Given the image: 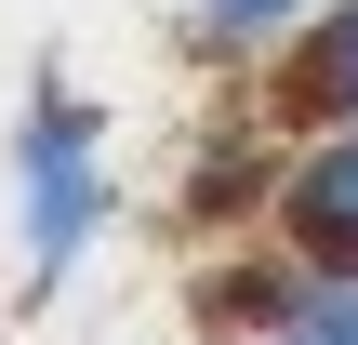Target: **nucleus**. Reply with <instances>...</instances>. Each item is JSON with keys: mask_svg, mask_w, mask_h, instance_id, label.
Returning <instances> with one entry per match:
<instances>
[{"mask_svg": "<svg viewBox=\"0 0 358 345\" xmlns=\"http://www.w3.org/2000/svg\"><path fill=\"white\" fill-rule=\"evenodd\" d=\"M106 120L66 93V80H40L27 93V120H13V239H27V279H66L93 239H106Z\"/></svg>", "mask_w": 358, "mask_h": 345, "instance_id": "obj_1", "label": "nucleus"}, {"mask_svg": "<svg viewBox=\"0 0 358 345\" xmlns=\"http://www.w3.org/2000/svg\"><path fill=\"white\" fill-rule=\"evenodd\" d=\"M266 226H279V253H292V266L358 279V120L306 133V146L279 160V186H266Z\"/></svg>", "mask_w": 358, "mask_h": 345, "instance_id": "obj_2", "label": "nucleus"}, {"mask_svg": "<svg viewBox=\"0 0 358 345\" xmlns=\"http://www.w3.org/2000/svg\"><path fill=\"white\" fill-rule=\"evenodd\" d=\"M279 120H306V133L358 120V0H319L279 40Z\"/></svg>", "mask_w": 358, "mask_h": 345, "instance_id": "obj_3", "label": "nucleus"}, {"mask_svg": "<svg viewBox=\"0 0 358 345\" xmlns=\"http://www.w3.org/2000/svg\"><path fill=\"white\" fill-rule=\"evenodd\" d=\"M306 13H319V0H186V27H199L213 53H279Z\"/></svg>", "mask_w": 358, "mask_h": 345, "instance_id": "obj_4", "label": "nucleus"}]
</instances>
